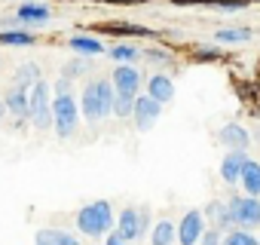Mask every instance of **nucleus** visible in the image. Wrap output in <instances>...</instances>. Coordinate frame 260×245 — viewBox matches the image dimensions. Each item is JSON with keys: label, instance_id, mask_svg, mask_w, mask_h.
Masks as SVG:
<instances>
[{"label": "nucleus", "instance_id": "nucleus-29", "mask_svg": "<svg viewBox=\"0 0 260 245\" xmlns=\"http://www.w3.org/2000/svg\"><path fill=\"white\" fill-rule=\"evenodd\" d=\"M104 245H128V239H125V236H122V233H119V230L113 227V230H110V233L104 236Z\"/></svg>", "mask_w": 260, "mask_h": 245}, {"label": "nucleus", "instance_id": "nucleus-3", "mask_svg": "<svg viewBox=\"0 0 260 245\" xmlns=\"http://www.w3.org/2000/svg\"><path fill=\"white\" fill-rule=\"evenodd\" d=\"M80 104H77V98L71 95V92H61V95H55L52 98V116H55V135L58 138H71L74 132H77V122H80Z\"/></svg>", "mask_w": 260, "mask_h": 245}, {"label": "nucleus", "instance_id": "nucleus-6", "mask_svg": "<svg viewBox=\"0 0 260 245\" xmlns=\"http://www.w3.org/2000/svg\"><path fill=\"white\" fill-rule=\"evenodd\" d=\"M159 113H162V101H156L153 95H138L135 98V126H138V132H150L153 129V122L159 119Z\"/></svg>", "mask_w": 260, "mask_h": 245}, {"label": "nucleus", "instance_id": "nucleus-30", "mask_svg": "<svg viewBox=\"0 0 260 245\" xmlns=\"http://www.w3.org/2000/svg\"><path fill=\"white\" fill-rule=\"evenodd\" d=\"M147 58H153V62H169V55L159 52V49H147Z\"/></svg>", "mask_w": 260, "mask_h": 245}, {"label": "nucleus", "instance_id": "nucleus-21", "mask_svg": "<svg viewBox=\"0 0 260 245\" xmlns=\"http://www.w3.org/2000/svg\"><path fill=\"white\" fill-rule=\"evenodd\" d=\"M135 98H138V95L116 92V98H113V113H116V116H132V113H135Z\"/></svg>", "mask_w": 260, "mask_h": 245}, {"label": "nucleus", "instance_id": "nucleus-18", "mask_svg": "<svg viewBox=\"0 0 260 245\" xmlns=\"http://www.w3.org/2000/svg\"><path fill=\"white\" fill-rule=\"evenodd\" d=\"M242 187H245V193H248V196H257V193H260V163H254V160H248V163H245Z\"/></svg>", "mask_w": 260, "mask_h": 245}, {"label": "nucleus", "instance_id": "nucleus-15", "mask_svg": "<svg viewBox=\"0 0 260 245\" xmlns=\"http://www.w3.org/2000/svg\"><path fill=\"white\" fill-rule=\"evenodd\" d=\"M68 46H71L74 52H80V55H101V52H104L101 40H98V37H89V34H74V37L68 40Z\"/></svg>", "mask_w": 260, "mask_h": 245}, {"label": "nucleus", "instance_id": "nucleus-12", "mask_svg": "<svg viewBox=\"0 0 260 245\" xmlns=\"http://www.w3.org/2000/svg\"><path fill=\"white\" fill-rule=\"evenodd\" d=\"M34 245H80V239L68 230H58V227H43L37 230L34 236Z\"/></svg>", "mask_w": 260, "mask_h": 245}, {"label": "nucleus", "instance_id": "nucleus-31", "mask_svg": "<svg viewBox=\"0 0 260 245\" xmlns=\"http://www.w3.org/2000/svg\"><path fill=\"white\" fill-rule=\"evenodd\" d=\"M4 113H7V104H4V101H0V119H4Z\"/></svg>", "mask_w": 260, "mask_h": 245}, {"label": "nucleus", "instance_id": "nucleus-20", "mask_svg": "<svg viewBox=\"0 0 260 245\" xmlns=\"http://www.w3.org/2000/svg\"><path fill=\"white\" fill-rule=\"evenodd\" d=\"M0 43L4 46H34V34H28V31H4L0 34Z\"/></svg>", "mask_w": 260, "mask_h": 245}, {"label": "nucleus", "instance_id": "nucleus-10", "mask_svg": "<svg viewBox=\"0 0 260 245\" xmlns=\"http://www.w3.org/2000/svg\"><path fill=\"white\" fill-rule=\"evenodd\" d=\"M245 163H248L245 150H230V154L223 157V163H220V178H223L226 184H236V181H242Z\"/></svg>", "mask_w": 260, "mask_h": 245}, {"label": "nucleus", "instance_id": "nucleus-28", "mask_svg": "<svg viewBox=\"0 0 260 245\" xmlns=\"http://www.w3.org/2000/svg\"><path fill=\"white\" fill-rule=\"evenodd\" d=\"M223 208H226V205H223V202H208V205H205V211H202V215H205V218H214V224H217V218H220V215H223Z\"/></svg>", "mask_w": 260, "mask_h": 245}, {"label": "nucleus", "instance_id": "nucleus-11", "mask_svg": "<svg viewBox=\"0 0 260 245\" xmlns=\"http://www.w3.org/2000/svg\"><path fill=\"white\" fill-rule=\"evenodd\" d=\"M116 230L132 242V239H141V211L138 208H122L119 218H116Z\"/></svg>", "mask_w": 260, "mask_h": 245}, {"label": "nucleus", "instance_id": "nucleus-8", "mask_svg": "<svg viewBox=\"0 0 260 245\" xmlns=\"http://www.w3.org/2000/svg\"><path fill=\"white\" fill-rule=\"evenodd\" d=\"M141 71L138 68H132V65H119L116 71H113V86H116V92H128V95H138V89H141Z\"/></svg>", "mask_w": 260, "mask_h": 245}, {"label": "nucleus", "instance_id": "nucleus-14", "mask_svg": "<svg viewBox=\"0 0 260 245\" xmlns=\"http://www.w3.org/2000/svg\"><path fill=\"white\" fill-rule=\"evenodd\" d=\"M220 141L226 147H233V150H245L251 138H248V129H242L239 122H226V126L220 129Z\"/></svg>", "mask_w": 260, "mask_h": 245}, {"label": "nucleus", "instance_id": "nucleus-16", "mask_svg": "<svg viewBox=\"0 0 260 245\" xmlns=\"http://www.w3.org/2000/svg\"><path fill=\"white\" fill-rule=\"evenodd\" d=\"M16 16H19V22L40 25V22L49 19V7H43V4H22V7L16 10Z\"/></svg>", "mask_w": 260, "mask_h": 245}, {"label": "nucleus", "instance_id": "nucleus-4", "mask_svg": "<svg viewBox=\"0 0 260 245\" xmlns=\"http://www.w3.org/2000/svg\"><path fill=\"white\" fill-rule=\"evenodd\" d=\"M31 122L37 129H52L55 116H52V95H49V83L40 77L31 86Z\"/></svg>", "mask_w": 260, "mask_h": 245}, {"label": "nucleus", "instance_id": "nucleus-24", "mask_svg": "<svg viewBox=\"0 0 260 245\" xmlns=\"http://www.w3.org/2000/svg\"><path fill=\"white\" fill-rule=\"evenodd\" d=\"M110 58L119 62V65H128V62H135V58H138V49H135V46H128V43H119V46L110 49Z\"/></svg>", "mask_w": 260, "mask_h": 245}, {"label": "nucleus", "instance_id": "nucleus-27", "mask_svg": "<svg viewBox=\"0 0 260 245\" xmlns=\"http://www.w3.org/2000/svg\"><path fill=\"white\" fill-rule=\"evenodd\" d=\"M214 58H220V49H214V46H202L196 52V62H214Z\"/></svg>", "mask_w": 260, "mask_h": 245}, {"label": "nucleus", "instance_id": "nucleus-26", "mask_svg": "<svg viewBox=\"0 0 260 245\" xmlns=\"http://www.w3.org/2000/svg\"><path fill=\"white\" fill-rule=\"evenodd\" d=\"M199 245H223V239H220V230H217V227L205 230V233H202V239H199Z\"/></svg>", "mask_w": 260, "mask_h": 245}, {"label": "nucleus", "instance_id": "nucleus-13", "mask_svg": "<svg viewBox=\"0 0 260 245\" xmlns=\"http://www.w3.org/2000/svg\"><path fill=\"white\" fill-rule=\"evenodd\" d=\"M147 95H153L156 101H172L175 98V83H172V77L169 74H153L150 80H147Z\"/></svg>", "mask_w": 260, "mask_h": 245}, {"label": "nucleus", "instance_id": "nucleus-5", "mask_svg": "<svg viewBox=\"0 0 260 245\" xmlns=\"http://www.w3.org/2000/svg\"><path fill=\"white\" fill-rule=\"evenodd\" d=\"M226 208L233 211L236 227H245V230L260 227V199L257 196H233L226 202Z\"/></svg>", "mask_w": 260, "mask_h": 245}, {"label": "nucleus", "instance_id": "nucleus-1", "mask_svg": "<svg viewBox=\"0 0 260 245\" xmlns=\"http://www.w3.org/2000/svg\"><path fill=\"white\" fill-rule=\"evenodd\" d=\"M113 89H116L113 80H92V83H86V89H83V95H80V110H83V116L92 119V122L110 116V113H113V98H116Z\"/></svg>", "mask_w": 260, "mask_h": 245}, {"label": "nucleus", "instance_id": "nucleus-7", "mask_svg": "<svg viewBox=\"0 0 260 245\" xmlns=\"http://www.w3.org/2000/svg\"><path fill=\"white\" fill-rule=\"evenodd\" d=\"M205 230H208V227H205V215H202L199 208H190V211L184 215V221L178 224V242H181V245H196Z\"/></svg>", "mask_w": 260, "mask_h": 245}, {"label": "nucleus", "instance_id": "nucleus-22", "mask_svg": "<svg viewBox=\"0 0 260 245\" xmlns=\"http://www.w3.org/2000/svg\"><path fill=\"white\" fill-rule=\"evenodd\" d=\"M223 245H260V242H257V236H251L245 227H236V230H230V233L223 236Z\"/></svg>", "mask_w": 260, "mask_h": 245}, {"label": "nucleus", "instance_id": "nucleus-23", "mask_svg": "<svg viewBox=\"0 0 260 245\" xmlns=\"http://www.w3.org/2000/svg\"><path fill=\"white\" fill-rule=\"evenodd\" d=\"M217 40H220V43H242V40H251V28H223V31H217Z\"/></svg>", "mask_w": 260, "mask_h": 245}, {"label": "nucleus", "instance_id": "nucleus-25", "mask_svg": "<svg viewBox=\"0 0 260 245\" xmlns=\"http://www.w3.org/2000/svg\"><path fill=\"white\" fill-rule=\"evenodd\" d=\"M101 31H107V34H150L147 28H141V25H101Z\"/></svg>", "mask_w": 260, "mask_h": 245}, {"label": "nucleus", "instance_id": "nucleus-19", "mask_svg": "<svg viewBox=\"0 0 260 245\" xmlns=\"http://www.w3.org/2000/svg\"><path fill=\"white\" fill-rule=\"evenodd\" d=\"M40 80V68L34 65V62H28V65H22L19 71H16V86H22V89H28V86H34Z\"/></svg>", "mask_w": 260, "mask_h": 245}, {"label": "nucleus", "instance_id": "nucleus-17", "mask_svg": "<svg viewBox=\"0 0 260 245\" xmlns=\"http://www.w3.org/2000/svg\"><path fill=\"white\" fill-rule=\"evenodd\" d=\"M175 239H178L175 224L172 221H156V227L150 233V245H175Z\"/></svg>", "mask_w": 260, "mask_h": 245}, {"label": "nucleus", "instance_id": "nucleus-2", "mask_svg": "<svg viewBox=\"0 0 260 245\" xmlns=\"http://www.w3.org/2000/svg\"><path fill=\"white\" fill-rule=\"evenodd\" d=\"M77 230L89 239H98V236H107L113 230V208L107 199H95L89 205H83L77 211Z\"/></svg>", "mask_w": 260, "mask_h": 245}, {"label": "nucleus", "instance_id": "nucleus-9", "mask_svg": "<svg viewBox=\"0 0 260 245\" xmlns=\"http://www.w3.org/2000/svg\"><path fill=\"white\" fill-rule=\"evenodd\" d=\"M4 104H7V110L13 113V116H31V92L28 89H22V86H13L7 95H4Z\"/></svg>", "mask_w": 260, "mask_h": 245}]
</instances>
